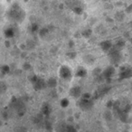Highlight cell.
I'll list each match as a JSON object with an SVG mask.
<instances>
[{"instance_id": "2", "label": "cell", "mask_w": 132, "mask_h": 132, "mask_svg": "<svg viewBox=\"0 0 132 132\" xmlns=\"http://www.w3.org/2000/svg\"><path fill=\"white\" fill-rule=\"evenodd\" d=\"M80 93H81V92H80V90L78 88H75V89H73V90H72V96H75V97H78V96L80 95Z\"/></svg>"}, {"instance_id": "1", "label": "cell", "mask_w": 132, "mask_h": 132, "mask_svg": "<svg viewBox=\"0 0 132 132\" xmlns=\"http://www.w3.org/2000/svg\"><path fill=\"white\" fill-rule=\"evenodd\" d=\"M42 113H43V115H44V116H48L51 113V107L48 104H44L42 108Z\"/></svg>"}, {"instance_id": "3", "label": "cell", "mask_w": 132, "mask_h": 132, "mask_svg": "<svg viewBox=\"0 0 132 132\" xmlns=\"http://www.w3.org/2000/svg\"><path fill=\"white\" fill-rule=\"evenodd\" d=\"M67 132H77V129L72 125L67 124Z\"/></svg>"}, {"instance_id": "5", "label": "cell", "mask_w": 132, "mask_h": 132, "mask_svg": "<svg viewBox=\"0 0 132 132\" xmlns=\"http://www.w3.org/2000/svg\"><path fill=\"white\" fill-rule=\"evenodd\" d=\"M68 104H69V101H67V100H62V107H67L68 106Z\"/></svg>"}, {"instance_id": "4", "label": "cell", "mask_w": 132, "mask_h": 132, "mask_svg": "<svg viewBox=\"0 0 132 132\" xmlns=\"http://www.w3.org/2000/svg\"><path fill=\"white\" fill-rule=\"evenodd\" d=\"M15 132H26V128L24 127H18V128H15Z\"/></svg>"}]
</instances>
